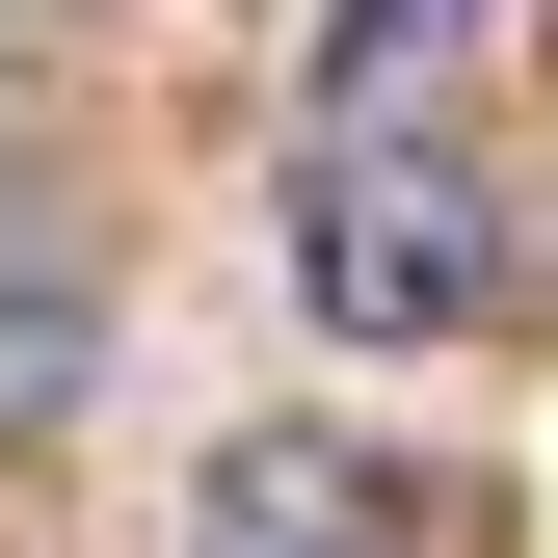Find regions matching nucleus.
Segmentation results:
<instances>
[{"label": "nucleus", "instance_id": "obj_1", "mask_svg": "<svg viewBox=\"0 0 558 558\" xmlns=\"http://www.w3.org/2000/svg\"><path fill=\"white\" fill-rule=\"evenodd\" d=\"M506 293H532V240H506V186H478L452 133L293 186V319H319V345H478Z\"/></svg>", "mask_w": 558, "mask_h": 558}, {"label": "nucleus", "instance_id": "obj_2", "mask_svg": "<svg viewBox=\"0 0 558 558\" xmlns=\"http://www.w3.org/2000/svg\"><path fill=\"white\" fill-rule=\"evenodd\" d=\"M186 558H452V532L373 426H214L186 452Z\"/></svg>", "mask_w": 558, "mask_h": 558}, {"label": "nucleus", "instance_id": "obj_3", "mask_svg": "<svg viewBox=\"0 0 558 558\" xmlns=\"http://www.w3.org/2000/svg\"><path fill=\"white\" fill-rule=\"evenodd\" d=\"M81 373H107V240H81L53 160H0V452L81 426Z\"/></svg>", "mask_w": 558, "mask_h": 558}, {"label": "nucleus", "instance_id": "obj_4", "mask_svg": "<svg viewBox=\"0 0 558 558\" xmlns=\"http://www.w3.org/2000/svg\"><path fill=\"white\" fill-rule=\"evenodd\" d=\"M452 81H478V0H319V53H293L319 160H399V133H452Z\"/></svg>", "mask_w": 558, "mask_h": 558}]
</instances>
